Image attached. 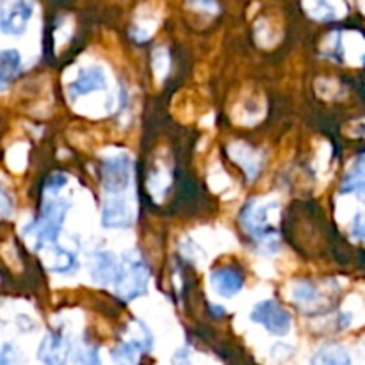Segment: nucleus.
I'll return each mask as SVG.
<instances>
[{
  "mask_svg": "<svg viewBox=\"0 0 365 365\" xmlns=\"http://www.w3.org/2000/svg\"><path fill=\"white\" fill-rule=\"evenodd\" d=\"M68 210H70V203L66 200H61L59 196L52 195L45 196V202H43L41 207V216L34 223L25 227L24 230V235L27 237V241L31 239L32 248L36 252L57 242Z\"/></svg>",
  "mask_w": 365,
  "mask_h": 365,
  "instance_id": "f257e3e1",
  "label": "nucleus"
},
{
  "mask_svg": "<svg viewBox=\"0 0 365 365\" xmlns=\"http://www.w3.org/2000/svg\"><path fill=\"white\" fill-rule=\"evenodd\" d=\"M150 280V267L141 257V253L132 250L125 252L121 259L120 271L114 280V292L123 302H134L146 294Z\"/></svg>",
  "mask_w": 365,
  "mask_h": 365,
  "instance_id": "f03ea898",
  "label": "nucleus"
},
{
  "mask_svg": "<svg viewBox=\"0 0 365 365\" xmlns=\"http://www.w3.org/2000/svg\"><path fill=\"white\" fill-rule=\"evenodd\" d=\"M278 209V202H260L252 200L246 203L241 212L242 228L252 235L253 241L259 242L267 252H274L278 245V232L274 228L271 214Z\"/></svg>",
  "mask_w": 365,
  "mask_h": 365,
  "instance_id": "7ed1b4c3",
  "label": "nucleus"
},
{
  "mask_svg": "<svg viewBox=\"0 0 365 365\" xmlns=\"http://www.w3.org/2000/svg\"><path fill=\"white\" fill-rule=\"evenodd\" d=\"M250 319L257 324H262L271 335L285 337L291 331V314L277 302V299H264L253 307Z\"/></svg>",
  "mask_w": 365,
  "mask_h": 365,
  "instance_id": "20e7f679",
  "label": "nucleus"
},
{
  "mask_svg": "<svg viewBox=\"0 0 365 365\" xmlns=\"http://www.w3.org/2000/svg\"><path fill=\"white\" fill-rule=\"evenodd\" d=\"M100 175H102L103 189H106L109 195H120V192H123L125 189L130 185V157L125 155V153L107 157V159H103L102 168H100Z\"/></svg>",
  "mask_w": 365,
  "mask_h": 365,
  "instance_id": "39448f33",
  "label": "nucleus"
},
{
  "mask_svg": "<svg viewBox=\"0 0 365 365\" xmlns=\"http://www.w3.org/2000/svg\"><path fill=\"white\" fill-rule=\"evenodd\" d=\"M34 11V2L32 0H11L4 4L2 16H0V25H2L4 34L20 36L27 29L29 20Z\"/></svg>",
  "mask_w": 365,
  "mask_h": 365,
  "instance_id": "423d86ee",
  "label": "nucleus"
},
{
  "mask_svg": "<svg viewBox=\"0 0 365 365\" xmlns=\"http://www.w3.org/2000/svg\"><path fill=\"white\" fill-rule=\"evenodd\" d=\"M71 355V342L61 331H50L41 339L38 360L45 365H68Z\"/></svg>",
  "mask_w": 365,
  "mask_h": 365,
  "instance_id": "0eeeda50",
  "label": "nucleus"
},
{
  "mask_svg": "<svg viewBox=\"0 0 365 365\" xmlns=\"http://www.w3.org/2000/svg\"><path fill=\"white\" fill-rule=\"evenodd\" d=\"M39 255H41L43 266L48 271H52V273L73 274L78 269V260L75 253L63 248L57 242L39 250Z\"/></svg>",
  "mask_w": 365,
  "mask_h": 365,
  "instance_id": "6e6552de",
  "label": "nucleus"
},
{
  "mask_svg": "<svg viewBox=\"0 0 365 365\" xmlns=\"http://www.w3.org/2000/svg\"><path fill=\"white\" fill-rule=\"evenodd\" d=\"M134 223V210L128 205L127 200L120 198L118 195L106 200L102 209V225L106 228L114 230H125Z\"/></svg>",
  "mask_w": 365,
  "mask_h": 365,
  "instance_id": "1a4fd4ad",
  "label": "nucleus"
},
{
  "mask_svg": "<svg viewBox=\"0 0 365 365\" xmlns=\"http://www.w3.org/2000/svg\"><path fill=\"white\" fill-rule=\"evenodd\" d=\"M107 88L106 73L100 66H89L81 70L78 77L70 84L68 91H70L71 98H78V96L89 95L93 91H100V89Z\"/></svg>",
  "mask_w": 365,
  "mask_h": 365,
  "instance_id": "9d476101",
  "label": "nucleus"
},
{
  "mask_svg": "<svg viewBox=\"0 0 365 365\" xmlns=\"http://www.w3.org/2000/svg\"><path fill=\"white\" fill-rule=\"evenodd\" d=\"M210 285L221 298H234L242 291L245 278L234 267H217L210 273Z\"/></svg>",
  "mask_w": 365,
  "mask_h": 365,
  "instance_id": "9b49d317",
  "label": "nucleus"
},
{
  "mask_svg": "<svg viewBox=\"0 0 365 365\" xmlns=\"http://www.w3.org/2000/svg\"><path fill=\"white\" fill-rule=\"evenodd\" d=\"M120 271L118 259L110 252H96L91 259V278L98 285L114 284Z\"/></svg>",
  "mask_w": 365,
  "mask_h": 365,
  "instance_id": "f8f14e48",
  "label": "nucleus"
},
{
  "mask_svg": "<svg viewBox=\"0 0 365 365\" xmlns=\"http://www.w3.org/2000/svg\"><path fill=\"white\" fill-rule=\"evenodd\" d=\"M123 341L134 344L135 348H138L139 351L145 355V353H148L150 349H152L153 335H152V331L148 330V327L143 323V321L132 319L130 323H127V327H125Z\"/></svg>",
  "mask_w": 365,
  "mask_h": 365,
  "instance_id": "ddd939ff",
  "label": "nucleus"
},
{
  "mask_svg": "<svg viewBox=\"0 0 365 365\" xmlns=\"http://www.w3.org/2000/svg\"><path fill=\"white\" fill-rule=\"evenodd\" d=\"M230 155L234 157V160L239 166H242V170L246 171L248 178H255L257 175H259L260 166H262V159H260V155H257L255 150L250 148L248 145H241V143L232 145Z\"/></svg>",
  "mask_w": 365,
  "mask_h": 365,
  "instance_id": "4468645a",
  "label": "nucleus"
},
{
  "mask_svg": "<svg viewBox=\"0 0 365 365\" xmlns=\"http://www.w3.org/2000/svg\"><path fill=\"white\" fill-rule=\"evenodd\" d=\"M310 365H351V356L344 346L327 344L314 353Z\"/></svg>",
  "mask_w": 365,
  "mask_h": 365,
  "instance_id": "2eb2a0df",
  "label": "nucleus"
},
{
  "mask_svg": "<svg viewBox=\"0 0 365 365\" xmlns=\"http://www.w3.org/2000/svg\"><path fill=\"white\" fill-rule=\"evenodd\" d=\"M21 68V57L20 52L14 48H7L0 53V82H2V89H6L14 81Z\"/></svg>",
  "mask_w": 365,
  "mask_h": 365,
  "instance_id": "dca6fc26",
  "label": "nucleus"
},
{
  "mask_svg": "<svg viewBox=\"0 0 365 365\" xmlns=\"http://www.w3.org/2000/svg\"><path fill=\"white\" fill-rule=\"evenodd\" d=\"M292 299H294L296 305L302 307L305 312H309L312 307H317L319 302V292L309 282H298V284L292 287Z\"/></svg>",
  "mask_w": 365,
  "mask_h": 365,
  "instance_id": "f3484780",
  "label": "nucleus"
},
{
  "mask_svg": "<svg viewBox=\"0 0 365 365\" xmlns=\"http://www.w3.org/2000/svg\"><path fill=\"white\" fill-rule=\"evenodd\" d=\"M303 7L314 20L331 21L337 18V11L330 0H303Z\"/></svg>",
  "mask_w": 365,
  "mask_h": 365,
  "instance_id": "a211bd4d",
  "label": "nucleus"
},
{
  "mask_svg": "<svg viewBox=\"0 0 365 365\" xmlns=\"http://www.w3.org/2000/svg\"><path fill=\"white\" fill-rule=\"evenodd\" d=\"M143 355L134 344L121 341L120 344L110 349V359L116 365H139L138 356Z\"/></svg>",
  "mask_w": 365,
  "mask_h": 365,
  "instance_id": "6ab92c4d",
  "label": "nucleus"
},
{
  "mask_svg": "<svg viewBox=\"0 0 365 365\" xmlns=\"http://www.w3.org/2000/svg\"><path fill=\"white\" fill-rule=\"evenodd\" d=\"M341 191L353 192V195L359 196L362 202H365V168H355V171H351V173L344 178V182H342L341 185Z\"/></svg>",
  "mask_w": 365,
  "mask_h": 365,
  "instance_id": "aec40b11",
  "label": "nucleus"
},
{
  "mask_svg": "<svg viewBox=\"0 0 365 365\" xmlns=\"http://www.w3.org/2000/svg\"><path fill=\"white\" fill-rule=\"evenodd\" d=\"M75 364L77 365H102L100 353L96 346H82L75 351Z\"/></svg>",
  "mask_w": 365,
  "mask_h": 365,
  "instance_id": "412c9836",
  "label": "nucleus"
},
{
  "mask_svg": "<svg viewBox=\"0 0 365 365\" xmlns=\"http://www.w3.org/2000/svg\"><path fill=\"white\" fill-rule=\"evenodd\" d=\"M68 184V177L63 173H53L46 178L45 182V195L57 196L61 192V189Z\"/></svg>",
  "mask_w": 365,
  "mask_h": 365,
  "instance_id": "4be33fe9",
  "label": "nucleus"
},
{
  "mask_svg": "<svg viewBox=\"0 0 365 365\" xmlns=\"http://www.w3.org/2000/svg\"><path fill=\"white\" fill-rule=\"evenodd\" d=\"M185 6L192 11H202V13L216 14L220 11V4L217 0H187Z\"/></svg>",
  "mask_w": 365,
  "mask_h": 365,
  "instance_id": "5701e85b",
  "label": "nucleus"
},
{
  "mask_svg": "<svg viewBox=\"0 0 365 365\" xmlns=\"http://www.w3.org/2000/svg\"><path fill=\"white\" fill-rule=\"evenodd\" d=\"M21 355L18 351V348H14L13 344H4L2 353H0V365H16L20 362Z\"/></svg>",
  "mask_w": 365,
  "mask_h": 365,
  "instance_id": "b1692460",
  "label": "nucleus"
},
{
  "mask_svg": "<svg viewBox=\"0 0 365 365\" xmlns=\"http://www.w3.org/2000/svg\"><path fill=\"white\" fill-rule=\"evenodd\" d=\"M351 237L362 239V241H365V212H359L355 217H353Z\"/></svg>",
  "mask_w": 365,
  "mask_h": 365,
  "instance_id": "393cba45",
  "label": "nucleus"
},
{
  "mask_svg": "<svg viewBox=\"0 0 365 365\" xmlns=\"http://www.w3.org/2000/svg\"><path fill=\"white\" fill-rule=\"evenodd\" d=\"M171 365H192L191 362V351H189L187 346L177 349L171 356Z\"/></svg>",
  "mask_w": 365,
  "mask_h": 365,
  "instance_id": "a878e982",
  "label": "nucleus"
},
{
  "mask_svg": "<svg viewBox=\"0 0 365 365\" xmlns=\"http://www.w3.org/2000/svg\"><path fill=\"white\" fill-rule=\"evenodd\" d=\"M0 200H2V217L4 220H7V217L11 216V212H13V205H11V198L9 195H7L6 189H2V196H0Z\"/></svg>",
  "mask_w": 365,
  "mask_h": 365,
  "instance_id": "bb28decb",
  "label": "nucleus"
},
{
  "mask_svg": "<svg viewBox=\"0 0 365 365\" xmlns=\"http://www.w3.org/2000/svg\"><path fill=\"white\" fill-rule=\"evenodd\" d=\"M210 314H212L214 317H223L225 316V309L223 307H217V305H210Z\"/></svg>",
  "mask_w": 365,
  "mask_h": 365,
  "instance_id": "cd10ccee",
  "label": "nucleus"
}]
</instances>
